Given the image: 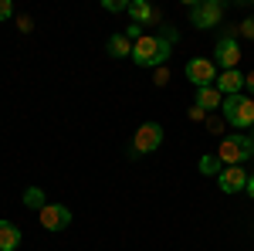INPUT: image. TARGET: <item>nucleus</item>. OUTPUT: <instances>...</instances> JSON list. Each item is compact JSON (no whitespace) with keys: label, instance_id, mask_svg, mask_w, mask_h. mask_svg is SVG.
I'll use <instances>...</instances> for the list:
<instances>
[{"label":"nucleus","instance_id":"4468645a","mask_svg":"<svg viewBox=\"0 0 254 251\" xmlns=\"http://www.w3.org/2000/svg\"><path fill=\"white\" fill-rule=\"evenodd\" d=\"M109 55L112 58H132V41L126 34H112L109 38Z\"/></svg>","mask_w":254,"mask_h":251},{"label":"nucleus","instance_id":"20e7f679","mask_svg":"<svg viewBox=\"0 0 254 251\" xmlns=\"http://www.w3.org/2000/svg\"><path fill=\"white\" fill-rule=\"evenodd\" d=\"M190 20H193V27H200V31L220 27V20H224V3H220V0H200V3L190 7Z\"/></svg>","mask_w":254,"mask_h":251},{"label":"nucleus","instance_id":"dca6fc26","mask_svg":"<svg viewBox=\"0 0 254 251\" xmlns=\"http://www.w3.org/2000/svg\"><path fill=\"white\" fill-rule=\"evenodd\" d=\"M224 170V163L217 160V153H210V156H200V173H207V176H217Z\"/></svg>","mask_w":254,"mask_h":251},{"label":"nucleus","instance_id":"1a4fd4ad","mask_svg":"<svg viewBox=\"0 0 254 251\" xmlns=\"http://www.w3.org/2000/svg\"><path fill=\"white\" fill-rule=\"evenodd\" d=\"M217 183H220L224 193H241L248 187V170H244V167H224V170L217 173Z\"/></svg>","mask_w":254,"mask_h":251},{"label":"nucleus","instance_id":"39448f33","mask_svg":"<svg viewBox=\"0 0 254 251\" xmlns=\"http://www.w3.org/2000/svg\"><path fill=\"white\" fill-rule=\"evenodd\" d=\"M183 75H187V82H193L196 88H207V85L217 82V65L210 58H190L183 65Z\"/></svg>","mask_w":254,"mask_h":251},{"label":"nucleus","instance_id":"0eeeda50","mask_svg":"<svg viewBox=\"0 0 254 251\" xmlns=\"http://www.w3.org/2000/svg\"><path fill=\"white\" fill-rule=\"evenodd\" d=\"M38 221L44 231H64L71 224V211L64 204H48L44 211H38Z\"/></svg>","mask_w":254,"mask_h":251},{"label":"nucleus","instance_id":"4be33fe9","mask_svg":"<svg viewBox=\"0 0 254 251\" xmlns=\"http://www.w3.org/2000/svg\"><path fill=\"white\" fill-rule=\"evenodd\" d=\"M251 139H254V129H251Z\"/></svg>","mask_w":254,"mask_h":251},{"label":"nucleus","instance_id":"f8f14e48","mask_svg":"<svg viewBox=\"0 0 254 251\" xmlns=\"http://www.w3.org/2000/svg\"><path fill=\"white\" fill-rule=\"evenodd\" d=\"M20 248V228L14 221H0V251H17Z\"/></svg>","mask_w":254,"mask_h":251},{"label":"nucleus","instance_id":"2eb2a0df","mask_svg":"<svg viewBox=\"0 0 254 251\" xmlns=\"http://www.w3.org/2000/svg\"><path fill=\"white\" fill-rule=\"evenodd\" d=\"M24 207L44 211V207H48V193L41 190V187H27V190H24Z\"/></svg>","mask_w":254,"mask_h":251},{"label":"nucleus","instance_id":"f03ea898","mask_svg":"<svg viewBox=\"0 0 254 251\" xmlns=\"http://www.w3.org/2000/svg\"><path fill=\"white\" fill-rule=\"evenodd\" d=\"M220 112H224V119H227L234 129H254V98H248V95H224Z\"/></svg>","mask_w":254,"mask_h":251},{"label":"nucleus","instance_id":"9d476101","mask_svg":"<svg viewBox=\"0 0 254 251\" xmlns=\"http://www.w3.org/2000/svg\"><path fill=\"white\" fill-rule=\"evenodd\" d=\"M214 88L220 92V95H241V88H244V75L237 72V68H231V72H220L214 82Z\"/></svg>","mask_w":254,"mask_h":251},{"label":"nucleus","instance_id":"7ed1b4c3","mask_svg":"<svg viewBox=\"0 0 254 251\" xmlns=\"http://www.w3.org/2000/svg\"><path fill=\"white\" fill-rule=\"evenodd\" d=\"M254 156V139L251 136H227L220 146H217V160L224 167H241Z\"/></svg>","mask_w":254,"mask_h":251},{"label":"nucleus","instance_id":"a211bd4d","mask_svg":"<svg viewBox=\"0 0 254 251\" xmlns=\"http://www.w3.org/2000/svg\"><path fill=\"white\" fill-rule=\"evenodd\" d=\"M14 17V3L10 0H0V20H10Z\"/></svg>","mask_w":254,"mask_h":251},{"label":"nucleus","instance_id":"6e6552de","mask_svg":"<svg viewBox=\"0 0 254 251\" xmlns=\"http://www.w3.org/2000/svg\"><path fill=\"white\" fill-rule=\"evenodd\" d=\"M217 65L224 68V72H231V68H237V61H241V44H237L234 34H224V38H217Z\"/></svg>","mask_w":254,"mask_h":251},{"label":"nucleus","instance_id":"412c9836","mask_svg":"<svg viewBox=\"0 0 254 251\" xmlns=\"http://www.w3.org/2000/svg\"><path fill=\"white\" fill-rule=\"evenodd\" d=\"M244 193L254 200V173H248V187H244Z\"/></svg>","mask_w":254,"mask_h":251},{"label":"nucleus","instance_id":"aec40b11","mask_svg":"<svg viewBox=\"0 0 254 251\" xmlns=\"http://www.w3.org/2000/svg\"><path fill=\"white\" fill-rule=\"evenodd\" d=\"M244 88H248V92H251V98H254V72H248V75H244Z\"/></svg>","mask_w":254,"mask_h":251},{"label":"nucleus","instance_id":"423d86ee","mask_svg":"<svg viewBox=\"0 0 254 251\" xmlns=\"http://www.w3.org/2000/svg\"><path fill=\"white\" fill-rule=\"evenodd\" d=\"M163 146V126L159 122H142L132 136V153H156Z\"/></svg>","mask_w":254,"mask_h":251},{"label":"nucleus","instance_id":"9b49d317","mask_svg":"<svg viewBox=\"0 0 254 251\" xmlns=\"http://www.w3.org/2000/svg\"><path fill=\"white\" fill-rule=\"evenodd\" d=\"M220 105H224V95L217 92L214 85H207V88H196L193 109H200V112H207V109H220Z\"/></svg>","mask_w":254,"mask_h":251},{"label":"nucleus","instance_id":"ddd939ff","mask_svg":"<svg viewBox=\"0 0 254 251\" xmlns=\"http://www.w3.org/2000/svg\"><path fill=\"white\" fill-rule=\"evenodd\" d=\"M129 17H132V24L142 27V24H149V20L156 17V10H153L146 0H129Z\"/></svg>","mask_w":254,"mask_h":251},{"label":"nucleus","instance_id":"f3484780","mask_svg":"<svg viewBox=\"0 0 254 251\" xmlns=\"http://www.w3.org/2000/svg\"><path fill=\"white\" fill-rule=\"evenodd\" d=\"M102 7H105V10H112V14H116V10H129V0H105V3H102Z\"/></svg>","mask_w":254,"mask_h":251},{"label":"nucleus","instance_id":"f257e3e1","mask_svg":"<svg viewBox=\"0 0 254 251\" xmlns=\"http://www.w3.org/2000/svg\"><path fill=\"white\" fill-rule=\"evenodd\" d=\"M180 41L176 27H163V34H142L132 44V65L139 68H163L170 55H173V44Z\"/></svg>","mask_w":254,"mask_h":251},{"label":"nucleus","instance_id":"6ab92c4d","mask_svg":"<svg viewBox=\"0 0 254 251\" xmlns=\"http://www.w3.org/2000/svg\"><path fill=\"white\" fill-rule=\"evenodd\" d=\"M241 38L254 41V17H248V20H244V24H241Z\"/></svg>","mask_w":254,"mask_h":251}]
</instances>
